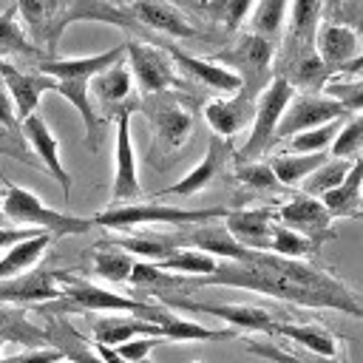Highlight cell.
<instances>
[{
	"label": "cell",
	"mask_w": 363,
	"mask_h": 363,
	"mask_svg": "<svg viewBox=\"0 0 363 363\" xmlns=\"http://www.w3.org/2000/svg\"><path fill=\"white\" fill-rule=\"evenodd\" d=\"M326 159H329L326 150H318V153H278V156H272L267 164H269V170H272V176H275L278 184L295 187V184H301L318 164H323Z\"/></svg>",
	"instance_id": "32"
},
{
	"label": "cell",
	"mask_w": 363,
	"mask_h": 363,
	"mask_svg": "<svg viewBox=\"0 0 363 363\" xmlns=\"http://www.w3.org/2000/svg\"><path fill=\"white\" fill-rule=\"evenodd\" d=\"M235 179L250 190H272L278 184L267 162H238Z\"/></svg>",
	"instance_id": "45"
},
{
	"label": "cell",
	"mask_w": 363,
	"mask_h": 363,
	"mask_svg": "<svg viewBox=\"0 0 363 363\" xmlns=\"http://www.w3.org/2000/svg\"><path fill=\"white\" fill-rule=\"evenodd\" d=\"M196 247L207 255H218V258H227V261H244L250 258L252 250L241 247L224 224H213V221H204V224H193V230L184 233V247Z\"/></svg>",
	"instance_id": "25"
},
{
	"label": "cell",
	"mask_w": 363,
	"mask_h": 363,
	"mask_svg": "<svg viewBox=\"0 0 363 363\" xmlns=\"http://www.w3.org/2000/svg\"><path fill=\"white\" fill-rule=\"evenodd\" d=\"M3 85L14 102V111H17V119L23 122L26 116L37 113V105L43 99L45 91H54V79L40 74V71H20L17 65L6 62V71H3Z\"/></svg>",
	"instance_id": "19"
},
{
	"label": "cell",
	"mask_w": 363,
	"mask_h": 363,
	"mask_svg": "<svg viewBox=\"0 0 363 363\" xmlns=\"http://www.w3.org/2000/svg\"><path fill=\"white\" fill-rule=\"evenodd\" d=\"M54 360H62V352H60V349H54V346L26 349V352H20V354L0 357V363H54Z\"/></svg>",
	"instance_id": "48"
},
{
	"label": "cell",
	"mask_w": 363,
	"mask_h": 363,
	"mask_svg": "<svg viewBox=\"0 0 363 363\" xmlns=\"http://www.w3.org/2000/svg\"><path fill=\"white\" fill-rule=\"evenodd\" d=\"M130 113L133 108H122L116 113V145H113V187H111V207L139 201L142 184H139V170H136V150L130 139Z\"/></svg>",
	"instance_id": "10"
},
{
	"label": "cell",
	"mask_w": 363,
	"mask_h": 363,
	"mask_svg": "<svg viewBox=\"0 0 363 363\" xmlns=\"http://www.w3.org/2000/svg\"><path fill=\"white\" fill-rule=\"evenodd\" d=\"M315 51H318L320 62L332 74H337L346 65L360 60V37L346 23H326L315 34Z\"/></svg>",
	"instance_id": "16"
},
{
	"label": "cell",
	"mask_w": 363,
	"mask_h": 363,
	"mask_svg": "<svg viewBox=\"0 0 363 363\" xmlns=\"http://www.w3.org/2000/svg\"><path fill=\"white\" fill-rule=\"evenodd\" d=\"M54 363H62V360H54Z\"/></svg>",
	"instance_id": "55"
},
{
	"label": "cell",
	"mask_w": 363,
	"mask_h": 363,
	"mask_svg": "<svg viewBox=\"0 0 363 363\" xmlns=\"http://www.w3.org/2000/svg\"><path fill=\"white\" fill-rule=\"evenodd\" d=\"M139 108L147 116V122L153 125V133H156L159 147L173 150V147H179L190 136L193 113L179 102L176 94H170V91L145 94L142 102H139Z\"/></svg>",
	"instance_id": "8"
},
{
	"label": "cell",
	"mask_w": 363,
	"mask_h": 363,
	"mask_svg": "<svg viewBox=\"0 0 363 363\" xmlns=\"http://www.w3.org/2000/svg\"><path fill=\"white\" fill-rule=\"evenodd\" d=\"M0 128L3 130H11V133H20V119H17V111H14V102L6 91V85L0 82Z\"/></svg>",
	"instance_id": "49"
},
{
	"label": "cell",
	"mask_w": 363,
	"mask_h": 363,
	"mask_svg": "<svg viewBox=\"0 0 363 363\" xmlns=\"http://www.w3.org/2000/svg\"><path fill=\"white\" fill-rule=\"evenodd\" d=\"M113 247L130 252L133 258H145V261H162L164 255L176 252L179 247H184V233H139V235H122L113 238Z\"/></svg>",
	"instance_id": "28"
},
{
	"label": "cell",
	"mask_w": 363,
	"mask_h": 363,
	"mask_svg": "<svg viewBox=\"0 0 363 363\" xmlns=\"http://www.w3.org/2000/svg\"><path fill=\"white\" fill-rule=\"evenodd\" d=\"M17 20H23L26 34L45 51V57H54L60 34L57 20L62 11V0H14Z\"/></svg>",
	"instance_id": "14"
},
{
	"label": "cell",
	"mask_w": 363,
	"mask_h": 363,
	"mask_svg": "<svg viewBox=\"0 0 363 363\" xmlns=\"http://www.w3.org/2000/svg\"><path fill=\"white\" fill-rule=\"evenodd\" d=\"M111 3H116V6H125V3H128V0H111Z\"/></svg>",
	"instance_id": "54"
},
{
	"label": "cell",
	"mask_w": 363,
	"mask_h": 363,
	"mask_svg": "<svg viewBox=\"0 0 363 363\" xmlns=\"http://www.w3.org/2000/svg\"><path fill=\"white\" fill-rule=\"evenodd\" d=\"M349 167H352V159H326L323 164H318V167L301 182V187H303L306 196H320V193L332 190L335 184H340L343 176L349 173Z\"/></svg>",
	"instance_id": "41"
},
{
	"label": "cell",
	"mask_w": 363,
	"mask_h": 363,
	"mask_svg": "<svg viewBox=\"0 0 363 363\" xmlns=\"http://www.w3.org/2000/svg\"><path fill=\"white\" fill-rule=\"evenodd\" d=\"M88 88H91L105 105H119V102H125V99L130 96V91H133V74H130L125 57H122L119 62H113L111 68L99 71V74L88 82Z\"/></svg>",
	"instance_id": "33"
},
{
	"label": "cell",
	"mask_w": 363,
	"mask_h": 363,
	"mask_svg": "<svg viewBox=\"0 0 363 363\" xmlns=\"http://www.w3.org/2000/svg\"><path fill=\"white\" fill-rule=\"evenodd\" d=\"M0 343H20L23 349L48 346V332L28 320L20 303H0Z\"/></svg>",
	"instance_id": "26"
},
{
	"label": "cell",
	"mask_w": 363,
	"mask_h": 363,
	"mask_svg": "<svg viewBox=\"0 0 363 363\" xmlns=\"http://www.w3.org/2000/svg\"><path fill=\"white\" fill-rule=\"evenodd\" d=\"M91 332H94V340L102 343V346H119V343H125L130 337H139V335L164 337L162 323H150V320H142L136 315H122V312H111L105 318H91Z\"/></svg>",
	"instance_id": "23"
},
{
	"label": "cell",
	"mask_w": 363,
	"mask_h": 363,
	"mask_svg": "<svg viewBox=\"0 0 363 363\" xmlns=\"http://www.w3.org/2000/svg\"><path fill=\"white\" fill-rule=\"evenodd\" d=\"M48 244H51V235H48V233H37V235H31V238H26V241L9 247V250L3 252V258H0V281L14 278V275L31 269V267L40 261V255L45 252Z\"/></svg>",
	"instance_id": "34"
},
{
	"label": "cell",
	"mask_w": 363,
	"mask_h": 363,
	"mask_svg": "<svg viewBox=\"0 0 363 363\" xmlns=\"http://www.w3.org/2000/svg\"><path fill=\"white\" fill-rule=\"evenodd\" d=\"M329 99L340 102L346 108V113H360L363 108V79L360 74H349V79H343V74H329V79L320 88Z\"/></svg>",
	"instance_id": "38"
},
{
	"label": "cell",
	"mask_w": 363,
	"mask_h": 363,
	"mask_svg": "<svg viewBox=\"0 0 363 363\" xmlns=\"http://www.w3.org/2000/svg\"><path fill=\"white\" fill-rule=\"evenodd\" d=\"M343 125V119H332L326 125H318V128H309V130H301L295 136H289V153H318V150H329L337 128Z\"/></svg>",
	"instance_id": "43"
},
{
	"label": "cell",
	"mask_w": 363,
	"mask_h": 363,
	"mask_svg": "<svg viewBox=\"0 0 363 363\" xmlns=\"http://www.w3.org/2000/svg\"><path fill=\"white\" fill-rule=\"evenodd\" d=\"M292 96H295V88H292L284 77L272 74L269 82L261 88V94H258V99H255L252 133H250L247 145L238 150V156H235L238 162H252V159H258L261 153H267V150L272 147L278 119H281V113H284V108L289 105Z\"/></svg>",
	"instance_id": "4"
},
{
	"label": "cell",
	"mask_w": 363,
	"mask_h": 363,
	"mask_svg": "<svg viewBox=\"0 0 363 363\" xmlns=\"http://www.w3.org/2000/svg\"><path fill=\"white\" fill-rule=\"evenodd\" d=\"M216 264H218V261H216L213 255H207V252H201V250H184V247H179L176 252H170V255H164L162 261H156L159 269L176 272V275H187V278L207 275V272L216 269Z\"/></svg>",
	"instance_id": "37"
},
{
	"label": "cell",
	"mask_w": 363,
	"mask_h": 363,
	"mask_svg": "<svg viewBox=\"0 0 363 363\" xmlns=\"http://www.w3.org/2000/svg\"><path fill=\"white\" fill-rule=\"evenodd\" d=\"M125 57H128V68H130L142 94H159V91H179L182 88V77L176 74V65L162 45H153L145 40H128Z\"/></svg>",
	"instance_id": "5"
},
{
	"label": "cell",
	"mask_w": 363,
	"mask_h": 363,
	"mask_svg": "<svg viewBox=\"0 0 363 363\" xmlns=\"http://www.w3.org/2000/svg\"><path fill=\"white\" fill-rule=\"evenodd\" d=\"M125 57V43L122 45H113L108 51H99V54H91V57H68V60H60V57H43L37 62H31L34 71L51 77V79H65V77H85V79H94L99 71L111 68L113 62H119Z\"/></svg>",
	"instance_id": "18"
},
{
	"label": "cell",
	"mask_w": 363,
	"mask_h": 363,
	"mask_svg": "<svg viewBox=\"0 0 363 363\" xmlns=\"http://www.w3.org/2000/svg\"><path fill=\"white\" fill-rule=\"evenodd\" d=\"M275 51L278 45L252 34V31H244L230 48L218 51L213 60L230 71H235L241 77V82H255V85H267L269 77H272V60H275Z\"/></svg>",
	"instance_id": "7"
},
{
	"label": "cell",
	"mask_w": 363,
	"mask_h": 363,
	"mask_svg": "<svg viewBox=\"0 0 363 363\" xmlns=\"http://www.w3.org/2000/svg\"><path fill=\"white\" fill-rule=\"evenodd\" d=\"M323 14V0H289L286 9V37L284 43H298V45H315L318 23Z\"/></svg>",
	"instance_id": "30"
},
{
	"label": "cell",
	"mask_w": 363,
	"mask_h": 363,
	"mask_svg": "<svg viewBox=\"0 0 363 363\" xmlns=\"http://www.w3.org/2000/svg\"><path fill=\"white\" fill-rule=\"evenodd\" d=\"M286 9H289V0H255V11H252L247 31L278 45L284 26H286Z\"/></svg>",
	"instance_id": "36"
},
{
	"label": "cell",
	"mask_w": 363,
	"mask_h": 363,
	"mask_svg": "<svg viewBox=\"0 0 363 363\" xmlns=\"http://www.w3.org/2000/svg\"><path fill=\"white\" fill-rule=\"evenodd\" d=\"M352 113H346V108L335 99H329L326 94H301V96H292L289 105L284 108L281 119H278V128H275V142L278 139H289L301 130H309V128H318V125H326L332 119H346Z\"/></svg>",
	"instance_id": "9"
},
{
	"label": "cell",
	"mask_w": 363,
	"mask_h": 363,
	"mask_svg": "<svg viewBox=\"0 0 363 363\" xmlns=\"http://www.w3.org/2000/svg\"><path fill=\"white\" fill-rule=\"evenodd\" d=\"M3 57H26L31 62L43 60L45 51L23 31L14 6H9L6 11H0V60Z\"/></svg>",
	"instance_id": "31"
},
{
	"label": "cell",
	"mask_w": 363,
	"mask_h": 363,
	"mask_svg": "<svg viewBox=\"0 0 363 363\" xmlns=\"http://www.w3.org/2000/svg\"><path fill=\"white\" fill-rule=\"evenodd\" d=\"M125 9H128V14L136 23H142V26H147L153 31H162V34H167L173 40H193V37H199L196 26L167 0H128Z\"/></svg>",
	"instance_id": "15"
},
{
	"label": "cell",
	"mask_w": 363,
	"mask_h": 363,
	"mask_svg": "<svg viewBox=\"0 0 363 363\" xmlns=\"http://www.w3.org/2000/svg\"><path fill=\"white\" fill-rule=\"evenodd\" d=\"M272 335L295 340L298 346H303L306 352H312L318 357H326V360L337 357V340L318 323H284V320H275V332Z\"/></svg>",
	"instance_id": "29"
},
{
	"label": "cell",
	"mask_w": 363,
	"mask_h": 363,
	"mask_svg": "<svg viewBox=\"0 0 363 363\" xmlns=\"http://www.w3.org/2000/svg\"><path fill=\"white\" fill-rule=\"evenodd\" d=\"M264 85H255V82H241L233 96L227 99H213L204 105V119L207 125L213 128L216 136H235L238 130H244L255 113V99L261 94Z\"/></svg>",
	"instance_id": "11"
},
{
	"label": "cell",
	"mask_w": 363,
	"mask_h": 363,
	"mask_svg": "<svg viewBox=\"0 0 363 363\" xmlns=\"http://www.w3.org/2000/svg\"><path fill=\"white\" fill-rule=\"evenodd\" d=\"M320 247H315L306 235L284 227V224H272V233H269V250L267 252H275V255H284V258H298L303 261L306 255L318 252Z\"/></svg>",
	"instance_id": "40"
},
{
	"label": "cell",
	"mask_w": 363,
	"mask_h": 363,
	"mask_svg": "<svg viewBox=\"0 0 363 363\" xmlns=\"http://www.w3.org/2000/svg\"><path fill=\"white\" fill-rule=\"evenodd\" d=\"M227 159H230V147L224 142V136H210V145H207V156L176 184L164 187L162 196H196L199 190H204L210 182H216V176L224 173L227 167Z\"/></svg>",
	"instance_id": "22"
},
{
	"label": "cell",
	"mask_w": 363,
	"mask_h": 363,
	"mask_svg": "<svg viewBox=\"0 0 363 363\" xmlns=\"http://www.w3.org/2000/svg\"><path fill=\"white\" fill-rule=\"evenodd\" d=\"M360 147H363V119H360V113H352L337 128V133L329 145V153L335 159H357Z\"/></svg>",
	"instance_id": "42"
},
{
	"label": "cell",
	"mask_w": 363,
	"mask_h": 363,
	"mask_svg": "<svg viewBox=\"0 0 363 363\" xmlns=\"http://www.w3.org/2000/svg\"><path fill=\"white\" fill-rule=\"evenodd\" d=\"M332 3V9H337V6H343V0H329Z\"/></svg>",
	"instance_id": "53"
},
{
	"label": "cell",
	"mask_w": 363,
	"mask_h": 363,
	"mask_svg": "<svg viewBox=\"0 0 363 363\" xmlns=\"http://www.w3.org/2000/svg\"><path fill=\"white\" fill-rule=\"evenodd\" d=\"M45 332H48V346L60 349L62 357H68V363H105L96 352H91V349L82 343V337H79L62 318H54V315H51V323H48Z\"/></svg>",
	"instance_id": "35"
},
{
	"label": "cell",
	"mask_w": 363,
	"mask_h": 363,
	"mask_svg": "<svg viewBox=\"0 0 363 363\" xmlns=\"http://www.w3.org/2000/svg\"><path fill=\"white\" fill-rule=\"evenodd\" d=\"M20 133L28 139V145L34 147V153L43 159L45 170L57 179L60 190H62V199L68 201V193H71V173L65 170L62 159H60V142L54 136V130L45 125V119L40 113H31L20 122Z\"/></svg>",
	"instance_id": "17"
},
{
	"label": "cell",
	"mask_w": 363,
	"mask_h": 363,
	"mask_svg": "<svg viewBox=\"0 0 363 363\" xmlns=\"http://www.w3.org/2000/svg\"><path fill=\"white\" fill-rule=\"evenodd\" d=\"M360 179H363V164H360V159H352V167L343 176V182L318 196L332 218H360L363 216Z\"/></svg>",
	"instance_id": "24"
},
{
	"label": "cell",
	"mask_w": 363,
	"mask_h": 363,
	"mask_svg": "<svg viewBox=\"0 0 363 363\" xmlns=\"http://www.w3.org/2000/svg\"><path fill=\"white\" fill-rule=\"evenodd\" d=\"M88 82L91 79H85V77H65V79H54V91L62 99H68V105L77 108V113H79V119L85 125L88 145L96 150V145H99V116H96V111L91 105V88H88Z\"/></svg>",
	"instance_id": "27"
},
{
	"label": "cell",
	"mask_w": 363,
	"mask_h": 363,
	"mask_svg": "<svg viewBox=\"0 0 363 363\" xmlns=\"http://www.w3.org/2000/svg\"><path fill=\"white\" fill-rule=\"evenodd\" d=\"M275 218L278 224L306 235L315 247H320L323 241L335 238V230H332V216L326 213L323 201L318 196H306V193H298L295 199L284 201L278 210H275Z\"/></svg>",
	"instance_id": "12"
},
{
	"label": "cell",
	"mask_w": 363,
	"mask_h": 363,
	"mask_svg": "<svg viewBox=\"0 0 363 363\" xmlns=\"http://www.w3.org/2000/svg\"><path fill=\"white\" fill-rule=\"evenodd\" d=\"M162 343H167L164 337H159V335H139L136 340L130 337V340H125V343H119V346H111L119 357H125L128 363H139V360H145L147 354H150V349H156V346H162Z\"/></svg>",
	"instance_id": "46"
},
{
	"label": "cell",
	"mask_w": 363,
	"mask_h": 363,
	"mask_svg": "<svg viewBox=\"0 0 363 363\" xmlns=\"http://www.w3.org/2000/svg\"><path fill=\"white\" fill-rule=\"evenodd\" d=\"M3 216L14 224H26L34 230L54 235H82L94 227V218H79L71 213H60L48 204H43L31 190L20 187V184H6L3 190Z\"/></svg>",
	"instance_id": "3"
},
{
	"label": "cell",
	"mask_w": 363,
	"mask_h": 363,
	"mask_svg": "<svg viewBox=\"0 0 363 363\" xmlns=\"http://www.w3.org/2000/svg\"><path fill=\"white\" fill-rule=\"evenodd\" d=\"M37 233H43V230H34V227H6V224H0V250H9V247H14V244H20V241H26V238H31V235H37Z\"/></svg>",
	"instance_id": "50"
},
{
	"label": "cell",
	"mask_w": 363,
	"mask_h": 363,
	"mask_svg": "<svg viewBox=\"0 0 363 363\" xmlns=\"http://www.w3.org/2000/svg\"><path fill=\"white\" fill-rule=\"evenodd\" d=\"M227 207H176V204H159V201H128L108 207L105 213L94 216V224L108 230H136L147 224L162 227H193L204 221L224 218Z\"/></svg>",
	"instance_id": "2"
},
{
	"label": "cell",
	"mask_w": 363,
	"mask_h": 363,
	"mask_svg": "<svg viewBox=\"0 0 363 363\" xmlns=\"http://www.w3.org/2000/svg\"><path fill=\"white\" fill-rule=\"evenodd\" d=\"M133 255L113 247L111 250H94V272L111 284H125L130 278V269H133Z\"/></svg>",
	"instance_id": "39"
},
{
	"label": "cell",
	"mask_w": 363,
	"mask_h": 363,
	"mask_svg": "<svg viewBox=\"0 0 363 363\" xmlns=\"http://www.w3.org/2000/svg\"><path fill=\"white\" fill-rule=\"evenodd\" d=\"M3 71H6V60H0V82H3Z\"/></svg>",
	"instance_id": "51"
},
{
	"label": "cell",
	"mask_w": 363,
	"mask_h": 363,
	"mask_svg": "<svg viewBox=\"0 0 363 363\" xmlns=\"http://www.w3.org/2000/svg\"><path fill=\"white\" fill-rule=\"evenodd\" d=\"M221 224L227 233L247 250L267 252L269 250V233L275 224V210L272 207H233L224 213Z\"/></svg>",
	"instance_id": "13"
},
{
	"label": "cell",
	"mask_w": 363,
	"mask_h": 363,
	"mask_svg": "<svg viewBox=\"0 0 363 363\" xmlns=\"http://www.w3.org/2000/svg\"><path fill=\"white\" fill-rule=\"evenodd\" d=\"M79 20H91V23H111L119 28H136L139 23L128 14L125 6H116L111 0H62V11L57 20V34L62 37V31L71 23Z\"/></svg>",
	"instance_id": "20"
},
{
	"label": "cell",
	"mask_w": 363,
	"mask_h": 363,
	"mask_svg": "<svg viewBox=\"0 0 363 363\" xmlns=\"http://www.w3.org/2000/svg\"><path fill=\"white\" fill-rule=\"evenodd\" d=\"M156 295L170 309L196 312V315H213V318L227 320L230 326L250 329V332H264V335H272L275 332V315H269L267 309L250 306V303H204V301H193V298L179 295V292H170V289H156Z\"/></svg>",
	"instance_id": "6"
},
{
	"label": "cell",
	"mask_w": 363,
	"mask_h": 363,
	"mask_svg": "<svg viewBox=\"0 0 363 363\" xmlns=\"http://www.w3.org/2000/svg\"><path fill=\"white\" fill-rule=\"evenodd\" d=\"M159 45L167 51V57L173 60V65H176V68H182L184 74H190L193 79L204 82V85H207V88H213V91L233 94V91L241 85V77H238L235 71H230V68L218 65L216 60L193 57V54H187V51H182V48H176V45H170V43H159Z\"/></svg>",
	"instance_id": "21"
},
{
	"label": "cell",
	"mask_w": 363,
	"mask_h": 363,
	"mask_svg": "<svg viewBox=\"0 0 363 363\" xmlns=\"http://www.w3.org/2000/svg\"><path fill=\"white\" fill-rule=\"evenodd\" d=\"M60 286H62V301H54V309H79V312H122V315H136L142 320L150 323H167L173 318L170 309H164L162 303H147L142 298H128L122 292H111L105 286H96L85 278H77L71 272L57 269Z\"/></svg>",
	"instance_id": "1"
},
{
	"label": "cell",
	"mask_w": 363,
	"mask_h": 363,
	"mask_svg": "<svg viewBox=\"0 0 363 363\" xmlns=\"http://www.w3.org/2000/svg\"><path fill=\"white\" fill-rule=\"evenodd\" d=\"M252 6H255V0H207L201 9H204V14L213 23L235 31L247 20V14H250Z\"/></svg>",
	"instance_id": "44"
},
{
	"label": "cell",
	"mask_w": 363,
	"mask_h": 363,
	"mask_svg": "<svg viewBox=\"0 0 363 363\" xmlns=\"http://www.w3.org/2000/svg\"><path fill=\"white\" fill-rule=\"evenodd\" d=\"M3 218H6V216H3V193H0V224H3Z\"/></svg>",
	"instance_id": "52"
},
{
	"label": "cell",
	"mask_w": 363,
	"mask_h": 363,
	"mask_svg": "<svg viewBox=\"0 0 363 363\" xmlns=\"http://www.w3.org/2000/svg\"><path fill=\"white\" fill-rule=\"evenodd\" d=\"M247 352L258 354L264 360H272V363H306V357H298V354L281 349L278 343H272V335L264 337V340H247Z\"/></svg>",
	"instance_id": "47"
}]
</instances>
